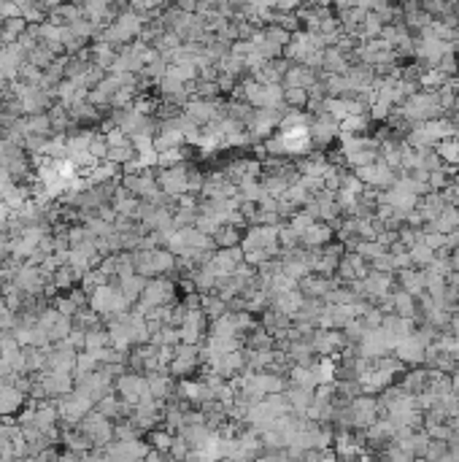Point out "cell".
Here are the masks:
<instances>
[{
  "label": "cell",
  "mask_w": 459,
  "mask_h": 462,
  "mask_svg": "<svg viewBox=\"0 0 459 462\" xmlns=\"http://www.w3.org/2000/svg\"><path fill=\"white\" fill-rule=\"evenodd\" d=\"M114 387H117V389H114L117 398H119L124 405H141V403L152 401L149 384H146V378L138 376V373H124V376H119V378L114 381Z\"/></svg>",
  "instance_id": "cell-1"
},
{
  "label": "cell",
  "mask_w": 459,
  "mask_h": 462,
  "mask_svg": "<svg viewBox=\"0 0 459 462\" xmlns=\"http://www.w3.org/2000/svg\"><path fill=\"white\" fill-rule=\"evenodd\" d=\"M79 430L84 432L87 441H90L92 446H97V449H106L114 441V425L106 416H100L97 411H92V414L84 416V422L79 425Z\"/></svg>",
  "instance_id": "cell-2"
},
{
  "label": "cell",
  "mask_w": 459,
  "mask_h": 462,
  "mask_svg": "<svg viewBox=\"0 0 459 462\" xmlns=\"http://www.w3.org/2000/svg\"><path fill=\"white\" fill-rule=\"evenodd\" d=\"M92 408H95L92 401H87V398H84L81 392H76V389H73L68 398H62V401L57 403V414H60V419L65 422V425H70V427H73V425H81L84 416L92 414Z\"/></svg>",
  "instance_id": "cell-3"
},
{
  "label": "cell",
  "mask_w": 459,
  "mask_h": 462,
  "mask_svg": "<svg viewBox=\"0 0 459 462\" xmlns=\"http://www.w3.org/2000/svg\"><path fill=\"white\" fill-rule=\"evenodd\" d=\"M46 401H55V398H68L73 392V373H55V370H46L41 378H38Z\"/></svg>",
  "instance_id": "cell-4"
},
{
  "label": "cell",
  "mask_w": 459,
  "mask_h": 462,
  "mask_svg": "<svg viewBox=\"0 0 459 462\" xmlns=\"http://www.w3.org/2000/svg\"><path fill=\"white\" fill-rule=\"evenodd\" d=\"M25 403V392L17 389L14 384H0V419L11 416L14 411H19Z\"/></svg>",
  "instance_id": "cell-5"
},
{
  "label": "cell",
  "mask_w": 459,
  "mask_h": 462,
  "mask_svg": "<svg viewBox=\"0 0 459 462\" xmlns=\"http://www.w3.org/2000/svg\"><path fill=\"white\" fill-rule=\"evenodd\" d=\"M392 298H395V314H398L400 319H408V322H413V316L419 314V303H416V298H411L408 292H392Z\"/></svg>",
  "instance_id": "cell-6"
},
{
  "label": "cell",
  "mask_w": 459,
  "mask_h": 462,
  "mask_svg": "<svg viewBox=\"0 0 459 462\" xmlns=\"http://www.w3.org/2000/svg\"><path fill=\"white\" fill-rule=\"evenodd\" d=\"M330 235H333V230H330L327 224H316V222H313L300 238H303V244H306L308 249H322V247H327Z\"/></svg>",
  "instance_id": "cell-7"
},
{
  "label": "cell",
  "mask_w": 459,
  "mask_h": 462,
  "mask_svg": "<svg viewBox=\"0 0 459 462\" xmlns=\"http://www.w3.org/2000/svg\"><path fill=\"white\" fill-rule=\"evenodd\" d=\"M95 408H97V414H100V416H106L108 422H111V419H119V416H124V411H127V405L117 398V392H111L108 398H103V401L97 403Z\"/></svg>",
  "instance_id": "cell-8"
},
{
  "label": "cell",
  "mask_w": 459,
  "mask_h": 462,
  "mask_svg": "<svg viewBox=\"0 0 459 462\" xmlns=\"http://www.w3.org/2000/svg\"><path fill=\"white\" fill-rule=\"evenodd\" d=\"M408 254H411V265L416 268V271H424L432 265V260H435V251L424 244H416L413 249H408Z\"/></svg>",
  "instance_id": "cell-9"
},
{
  "label": "cell",
  "mask_w": 459,
  "mask_h": 462,
  "mask_svg": "<svg viewBox=\"0 0 459 462\" xmlns=\"http://www.w3.org/2000/svg\"><path fill=\"white\" fill-rule=\"evenodd\" d=\"M170 446H173V435L168 427L165 430H149V449L152 452L165 454V452H170Z\"/></svg>",
  "instance_id": "cell-10"
},
{
  "label": "cell",
  "mask_w": 459,
  "mask_h": 462,
  "mask_svg": "<svg viewBox=\"0 0 459 462\" xmlns=\"http://www.w3.org/2000/svg\"><path fill=\"white\" fill-rule=\"evenodd\" d=\"M438 157L451 162V165H459V144H457V135L454 138H446L438 144Z\"/></svg>",
  "instance_id": "cell-11"
},
{
  "label": "cell",
  "mask_w": 459,
  "mask_h": 462,
  "mask_svg": "<svg viewBox=\"0 0 459 462\" xmlns=\"http://www.w3.org/2000/svg\"><path fill=\"white\" fill-rule=\"evenodd\" d=\"M73 278H76V273L68 268V265H62L60 271L52 276V281H55V287H60V289H68L70 284H73Z\"/></svg>",
  "instance_id": "cell-12"
},
{
  "label": "cell",
  "mask_w": 459,
  "mask_h": 462,
  "mask_svg": "<svg viewBox=\"0 0 459 462\" xmlns=\"http://www.w3.org/2000/svg\"><path fill=\"white\" fill-rule=\"evenodd\" d=\"M284 97H286V103H289V106H306L308 103L306 90H295V87H289V90L284 93Z\"/></svg>",
  "instance_id": "cell-13"
}]
</instances>
